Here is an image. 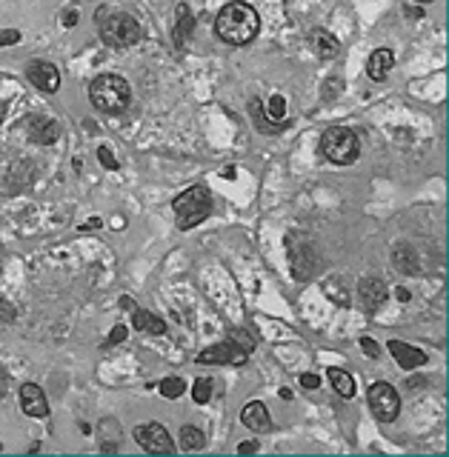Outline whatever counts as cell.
Instances as JSON below:
<instances>
[{
  "label": "cell",
  "instance_id": "1",
  "mask_svg": "<svg viewBox=\"0 0 449 457\" xmlns=\"http://www.w3.org/2000/svg\"><path fill=\"white\" fill-rule=\"evenodd\" d=\"M215 31H218V38H220L223 43H229V46H246V43H252L255 38H258L261 18H258V12H255L249 3L232 0V3H227V6L218 12Z\"/></svg>",
  "mask_w": 449,
  "mask_h": 457
},
{
  "label": "cell",
  "instance_id": "2",
  "mask_svg": "<svg viewBox=\"0 0 449 457\" xmlns=\"http://www.w3.org/2000/svg\"><path fill=\"white\" fill-rule=\"evenodd\" d=\"M89 101L94 109L106 114H118L132 103V89L120 75H98L89 86Z\"/></svg>",
  "mask_w": 449,
  "mask_h": 457
},
{
  "label": "cell",
  "instance_id": "3",
  "mask_svg": "<svg viewBox=\"0 0 449 457\" xmlns=\"http://www.w3.org/2000/svg\"><path fill=\"white\" fill-rule=\"evenodd\" d=\"M320 152H324L326 160L338 163V166H349L355 163L358 155H361V143H358V135L352 132L346 126H329L324 138H320Z\"/></svg>",
  "mask_w": 449,
  "mask_h": 457
},
{
  "label": "cell",
  "instance_id": "4",
  "mask_svg": "<svg viewBox=\"0 0 449 457\" xmlns=\"http://www.w3.org/2000/svg\"><path fill=\"white\" fill-rule=\"evenodd\" d=\"M172 209H175V215H178V226H181V228L198 226V223L212 211V206H209V192H206L203 186H192V189H186L183 194H178V198H175Z\"/></svg>",
  "mask_w": 449,
  "mask_h": 457
},
{
  "label": "cell",
  "instance_id": "5",
  "mask_svg": "<svg viewBox=\"0 0 449 457\" xmlns=\"http://www.w3.org/2000/svg\"><path fill=\"white\" fill-rule=\"evenodd\" d=\"M101 38L106 46L115 49H129L140 40V23L126 12H115L101 23Z\"/></svg>",
  "mask_w": 449,
  "mask_h": 457
},
{
  "label": "cell",
  "instance_id": "6",
  "mask_svg": "<svg viewBox=\"0 0 449 457\" xmlns=\"http://www.w3.org/2000/svg\"><path fill=\"white\" fill-rule=\"evenodd\" d=\"M370 406L381 423H392L400 412V397L387 380H378L370 386Z\"/></svg>",
  "mask_w": 449,
  "mask_h": 457
},
{
  "label": "cell",
  "instance_id": "7",
  "mask_svg": "<svg viewBox=\"0 0 449 457\" xmlns=\"http://www.w3.org/2000/svg\"><path fill=\"white\" fill-rule=\"evenodd\" d=\"M135 440L138 443L146 449V452H155V454H169V452H175V443H172V437H169V432L160 426V423H143V426H135Z\"/></svg>",
  "mask_w": 449,
  "mask_h": 457
},
{
  "label": "cell",
  "instance_id": "8",
  "mask_svg": "<svg viewBox=\"0 0 449 457\" xmlns=\"http://www.w3.org/2000/svg\"><path fill=\"white\" fill-rule=\"evenodd\" d=\"M246 349H240L235 340L229 343H215L212 349L198 354V363H229V366H244L246 363Z\"/></svg>",
  "mask_w": 449,
  "mask_h": 457
},
{
  "label": "cell",
  "instance_id": "9",
  "mask_svg": "<svg viewBox=\"0 0 449 457\" xmlns=\"http://www.w3.org/2000/svg\"><path fill=\"white\" fill-rule=\"evenodd\" d=\"M358 298H361L363 312H378V309L387 303L389 289L381 277H363V280L358 283Z\"/></svg>",
  "mask_w": 449,
  "mask_h": 457
},
{
  "label": "cell",
  "instance_id": "10",
  "mask_svg": "<svg viewBox=\"0 0 449 457\" xmlns=\"http://www.w3.org/2000/svg\"><path fill=\"white\" fill-rule=\"evenodd\" d=\"M26 132H29V138L35 143L49 146V143H55L60 138V126H57V120L46 118V114H31V118L26 120Z\"/></svg>",
  "mask_w": 449,
  "mask_h": 457
},
{
  "label": "cell",
  "instance_id": "11",
  "mask_svg": "<svg viewBox=\"0 0 449 457\" xmlns=\"http://www.w3.org/2000/svg\"><path fill=\"white\" fill-rule=\"evenodd\" d=\"M26 77H29L31 83H35L40 92H46V94L57 92V86H60V75H57V69L52 66V63H43V60L29 63Z\"/></svg>",
  "mask_w": 449,
  "mask_h": 457
},
{
  "label": "cell",
  "instance_id": "12",
  "mask_svg": "<svg viewBox=\"0 0 449 457\" xmlns=\"http://www.w3.org/2000/svg\"><path fill=\"white\" fill-rule=\"evenodd\" d=\"M21 409L29 417H46L49 415V403H46V395L38 383H23L21 389Z\"/></svg>",
  "mask_w": 449,
  "mask_h": 457
},
{
  "label": "cell",
  "instance_id": "13",
  "mask_svg": "<svg viewBox=\"0 0 449 457\" xmlns=\"http://www.w3.org/2000/svg\"><path fill=\"white\" fill-rule=\"evenodd\" d=\"M389 354L395 357V363L400 369H409V371L426 363V354L421 349L409 346V343H400V340H389Z\"/></svg>",
  "mask_w": 449,
  "mask_h": 457
},
{
  "label": "cell",
  "instance_id": "14",
  "mask_svg": "<svg viewBox=\"0 0 449 457\" xmlns=\"http://www.w3.org/2000/svg\"><path fill=\"white\" fill-rule=\"evenodd\" d=\"M240 423H244L246 429L252 432H269L272 429V420H269V412L261 400H252L244 406V412H240Z\"/></svg>",
  "mask_w": 449,
  "mask_h": 457
},
{
  "label": "cell",
  "instance_id": "15",
  "mask_svg": "<svg viewBox=\"0 0 449 457\" xmlns=\"http://www.w3.org/2000/svg\"><path fill=\"white\" fill-rule=\"evenodd\" d=\"M392 66H395V55L389 52V49H375V52L370 55V63H366V75H370L375 83H381V80L389 77Z\"/></svg>",
  "mask_w": 449,
  "mask_h": 457
},
{
  "label": "cell",
  "instance_id": "16",
  "mask_svg": "<svg viewBox=\"0 0 449 457\" xmlns=\"http://www.w3.org/2000/svg\"><path fill=\"white\" fill-rule=\"evenodd\" d=\"M312 49H315L320 57H338L341 43H338V38H335V35H329V31L318 29V31H312Z\"/></svg>",
  "mask_w": 449,
  "mask_h": 457
},
{
  "label": "cell",
  "instance_id": "17",
  "mask_svg": "<svg viewBox=\"0 0 449 457\" xmlns=\"http://www.w3.org/2000/svg\"><path fill=\"white\" fill-rule=\"evenodd\" d=\"M132 326L138 332H152V335H164L166 332V323L155 317L152 312H146V309H135V315H132Z\"/></svg>",
  "mask_w": 449,
  "mask_h": 457
},
{
  "label": "cell",
  "instance_id": "18",
  "mask_svg": "<svg viewBox=\"0 0 449 457\" xmlns=\"http://www.w3.org/2000/svg\"><path fill=\"white\" fill-rule=\"evenodd\" d=\"M392 260H395V269L398 272H404V274H415V272H418V254H415V249L407 246V243H400V246L395 249Z\"/></svg>",
  "mask_w": 449,
  "mask_h": 457
},
{
  "label": "cell",
  "instance_id": "19",
  "mask_svg": "<svg viewBox=\"0 0 449 457\" xmlns=\"http://www.w3.org/2000/svg\"><path fill=\"white\" fill-rule=\"evenodd\" d=\"M329 383L332 389L338 391L341 397H355V378H352L349 371H341V369H329Z\"/></svg>",
  "mask_w": 449,
  "mask_h": 457
},
{
  "label": "cell",
  "instance_id": "20",
  "mask_svg": "<svg viewBox=\"0 0 449 457\" xmlns=\"http://www.w3.org/2000/svg\"><path fill=\"white\" fill-rule=\"evenodd\" d=\"M192 9L186 6V3H181L178 6V26H175V43L178 46H183V40L192 35Z\"/></svg>",
  "mask_w": 449,
  "mask_h": 457
},
{
  "label": "cell",
  "instance_id": "21",
  "mask_svg": "<svg viewBox=\"0 0 449 457\" xmlns=\"http://www.w3.org/2000/svg\"><path fill=\"white\" fill-rule=\"evenodd\" d=\"M266 120L269 123H275V126H281L283 123V118H286V101H283V97L281 94H272L269 97V106H266Z\"/></svg>",
  "mask_w": 449,
  "mask_h": 457
},
{
  "label": "cell",
  "instance_id": "22",
  "mask_svg": "<svg viewBox=\"0 0 449 457\" xmlns=\"http://www.w3.org/2000/svg\"><path fill=\"white\" fill-rule=\"evenodd\" d=\"M206 443V434L198 426H183L181 429V449H201Z\"/></svg>",
  "mask_w": 449,
  "mask_h": 457
},
{
  "label": "cell",
  "instance_id": "23",
  "mask_svg": "<svg viewBox=\"0 0 449 457\" xmlns=\"http://www.w3.org/2000/svg\"><path fill=\"white\" fill-rule=\"evenodd\" d=\"M183 389H186V383H183L181 378H166V380H160V395L169 397V400L181 397V395H183Z\"/></svg>",
  "mask_w": 449,
  "mask_h": 457
},
{
  "label": "cell",
  "instance_id": "24",
  "mask_svg": "<svg viewBox=\"0 0 449 457\" xmlns=\"http://www.w3.org/2000/svg\"><path fill=\"white\" fill-rule=\"evenodd\" d=\"M212 397V383L209 380H195V386H192V400H195V403H206V400H209Z\"/></svg>",
  "mask_w": 449,
  "mask_h": 457
},
{
  "label": "cell",
  "instance_id": "25",
  "mask_svg": "<svg viewBox=\"0 0 449 457\" xmlns=\"http://www.w3.org/2000/svg\"><path fill=\"white\" fill-rule=\"evenodd\" d=\"M252 114H255V120H258V126L264 129V132H275V123H269L266 120V114H264V109H261V101H258V97H252Z\"/></svg>",
  "mask_w": 449,
  "mask_h": 457
},
{
  "label": "cell",
  "instance_id": "26",
  "mask_svg": "<svg viewBox=\"0 0 449 457\" xmlns=\"http://www.w3.org/2000/svg\"><path fill=\"white\" fill-rule=\"evenodd\" d=\"M232 340H238V346H240V349H246V352H252V349H255V337H252V335H246V332H240V329H238V332H232Z\"/></svg>",
  "mask_w": 449,
  "mask_h": 457
},
{
  "label": "cell",
  "instance_id": "27",
  "mask_svg": "<svg viewBox=\"0 0 449 457\" xmlns=\"http://www.w3.org/2000/svg\"><path fill=\"white\" fill-rule=\"evenodd\" d=\"M361 349H363L366 357H372V361H375V357H381V349H378V343L372 337H361Z\"/></svg>",
  "mask_w": 449,
  "mask_h": 457
},
{
  "label": "cell",
  "instance_id": "28",
  "mask_svg": "<svg viewBox=\"0 0 449 457\" xmlns=\"http://www.w3.org/2000/svg\"><path fill=\"white\" fill-rule=\"evenodd\" d=\"M21 40V31L18 29H6V31H0V46H14Z\"/></svg>",
  "mask_w": 449,
  "mask_h": 457
},
{
  "label": "cell",
  "instance_id": "29",
  "mask_svg": "<svg viewBox=\"0 0 449 457\" xmlns=\"http://www.w3.org/2000/svg\"><path fill=\"white\" fill-rule=\"evenodd\" d=\"M98 157H101V163H103L106 169H118V160H115V155L106 149V146H101V149H98Z\"/></svg>",
  "mask_w": 449,
  "mask_h": 457
},
{
  "label": "cell",
  "instance_id": "30",
  "mask_svg": "<svg viewBox=\"0 0 449 457\" xmlns=\"http://www.w3.org/2000/svg\"><path fill=\"white\" fill-rule=\"evenodd\" d=\"M300 386H303V389H318V386H320V378H318V374H309V371H307V374H300Z\"/></svg>",
  "mask_w": 449,
  "mask_h": 457
},
{
  "label": "cell",
  "instance_id": "31",
  "mask_svg": "<svg viewBox=\"0 0 449 457\" xmlns=\"http://www.w3.org/2000/svg\"><path fill=\"white\" fill-rule=\"evenodd\" d=\"M341 86H344V83H341V80H338V77H332V80H329V83H326V89H324V97H326V101H332V97H335V94H338V92H335V89H341Z\"/></svg>",
  "mask_w": 449,
  "mask_h": 457
},
{
  "label": "cell",
  "instance_id": "32",
  "mask_svg": "<svg viewBox=\"0 0 449 457\" xmlns=\"http://www.w3.org/2000/svg\"><path fill=\"white\" fill-rule=\"evenodd\" d=\"M123 340H126V326H115L109 332V343H123Z\"/></svg>",
  "mask_w": 449,
  "mask_h": 457
},
{
  "label": "cell",
  "instance_id": "33",
  "mask_svg": "<svg viewBox=\"0 0 449 457\" xmlns=\"http://www.w3.org/2000/svg\"><path fill=\"white\" fill-rule=\"evenodd\" d=\"M6 389H9V371L0 366V400L6 397Z\"/></svg>",
  "mask_w": 449,
  "mask_h": 457
},
{
  "label": "cell",
  "instance_id": "34",
  "mask_svg": "<svg viewBox=\"0 0 449 457\" xmlns=\"http://www.w3.org/2000/svg\"><path fill=\"white\" fill-rule=\"evenodd\" d=\"M240 454H249V452H258V440H246V443H240L238 446Z\"/></svg>",
  "mask_w": 449,
  "mask_h": 457
},
{
  "label": "cell",
  "instance_id": "35",
  "mask_svg": "<svg viewBox=\"0 0 449 457\" xmlns=\"http://www.w3.org/2000/svg\"><path fill=\"white\" fill-rule=\"evenodd\" d=\"M395 298H398L400 303H409V291H407L404 286H400V289H395Z\"/></svg>",
  "mask_w": 449,
  "mask_h": 457
},
{
  "label": "cell",
  "instance_id": "36",
  "mask_svg": "<svg viewBox=\"0 0 449 457\" xmlns=\"http://www.w3.org/2000/svg\"><path fill=\"white\" fill-rule=\"evenodd\" d=\"M77 23V12H69L66 18H63V26H75Z\"/></svg>",
  "mask_w": 449,
  "mask_h": 457
},
{
  "label": "cell",
  "instance_id": "37",
  "mask_svg": "<svg viewBox=\"0 0 449 457\" xmlns=\"http://www.w3.org/2000/svg\"><path fill=\"white\" fill-rule=\"evenodd\" d=\"M412 386H426V380H424V378H415V380L409 378V380H407V389H412Z\"/></svg>",
  "mask_w": 449,
  "mask_h": 457
},
{
  "label": "cell",
  "instance_id": "38",
  "mask_svg": "<svg viewBox=\"0 0 449 457\" xmlns=\"http://www.w3.org/2000/svg\"><path fill=\"white\" fill-rule=\"evenodd\" d=\"M3 118H6V103L0 101V123H3Z\"/></svg>",
  "mask_w": 449,
  "mask_h": 457
},
{
  "label": "cell",
  "instance_id": "39",
  "mask_svg": "<svg viewBox=\"0 0 449 457\" xmlns=\"http://www.w3.org/2000/svg\"><path fill=\"white\" fill-rule=\"evenodd\" d=\"M418 3H432V0H418Z\"/></svg>",
  "mask_w": 449,
  "mask_h": 457
}]
</instances>
